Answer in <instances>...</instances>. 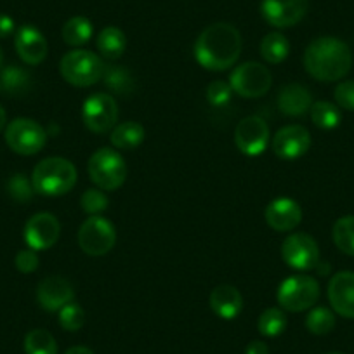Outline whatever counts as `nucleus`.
Masks as SVG:
<instances>
[{
    "instance_id": "nucleus-1",
    "label": "nucleus",
    "mask_w": 354,
    "mask_h": 354,
    "mask_svg": "<svg viewBox=\"0 0 354 354\" xmlns=\"http://www.w3.org/2000/svg\"><path fill=\"white\" fill-rule=\"evenodd\" d=\"M193 53L205 70L224 71L240 57L241 35L230 23H214L200 33Z\"/></svg>"
},
{
    "instance_id": "nucleus-2",
    "label": "nucleus",
    "mask_w": 354,
    "mask_h": 354,
    "mask_svg": "<svg viewBox=\"0 0 354 354\" xmlns=\"http://www.w3.org/2000/svg\"><path fill=\"white\" fill-rule=\"evenodd\" d=\"M306 71L319 82H337L349 73L353 53L349 46L335 37L313 40L304 53Z\"/></svg>"
},
{
    "instance_id": "nucleus-3",
    "label": "nucleus",
    "mask_w": 354,
    "mask_h": 354,
    "mask_svg": "<svg viewBox=\"0 0 354 354\" xmlns=\"http://www.w3.org/2000/svg\"><path fill=\"white\" fill-rule=\"evenodd\" d=\"M33 188L44 196L66 195L77 185V169L61 156H50L37 163L32 174Z\"/></svg>"
},
{
    "instance_id": "nucleus-4",
    "label": "nucleus",
    "mask_w": 354,
    "mask_h": 354,
    "mask_svg": "<svg viewBox=\"0 0 354 354\" xmlns=\"http://www.w3.org/2000/svg\"><path fill=\"white\" fill-rule=\"evenodd\" d=\"M106 63L91 50L75 49L61 57V77L75 87H91L103 80Z\"/></svg>"
},
{
    "instance_id": "nucleus-5",
    "label": "nucleus",
    "mask_w": 354,
    "mask_h": 354,
    "mask_svg": "<svg viewBox=\"0 0 354 354\" xmlns=\"http://www.w3.org/2000/svg\"><path fill=\"white\" fill-rule=\"evenodd\" d=\"M91 181L103 192H115L125 183L127 167L122 155L115 149L101 148L94 153L87 163Z\"/></svg>"
},
{
    "instance_id": "nucleus-6",
    "label": "nucleus",
    "mask_w": 354,
    "mask_h": 354,
    "mask_svg": "<svg viewBox=\"0 0 354 354\" xmlns=\"http://www.w3.org/2000/svg\"><path fill=\"white\" fill-rule=\"evenodd\" d=\"M278 304L288 313H301L311 309L319 299V283L308 274H295L287 278L278 288Z\"/></svg>"
},
{
    "instance_id": "nucleus-7",
    "label": "nucleus",
    "mask_w": 354,
    "mask_h": 354,
    "mask_svg": "<svg viewBox=\"0 0 354 354\" xmlns=\"http://www.w3.org/2000/svg\"><path fill=\"white\" fill-rule=\"evenodd\" d=\"M6 142L15 153L32 156L42 151L47 142V132L32 118H16L6 129Z\"/></svg>"
},
{
    "instance_id": "nucleus-8",
    "label": "nucleus",
    "mask_w": 354,
    "mask_h": 354,
    "mask_svg": "<svg viewBox=\"0 0 354 354\" xmlns=\"http://www.w3.org/2000/svg\"><path fill=\"white\" fill-rule=\"evenodd\" d=\"M271 84H273L271 71L264 64L255 63V61L240 64L230 75V85L233 93H236L241 97H248V100L268 94Z\"/></svg>"
},
{
    "instance_id": "nucleus-9",
    "label": "nucleus",
    "mask_w": 354,
    "mask_h": 354,
    "mask_svg": "<svg viewBox=\"0 0 354 354\" xmlns=\"http://www.w3.org/2000/svg\"><path fill=\"white\" fill-rule=\"evenodd\" d=\"M117 243V231L108 219L91 216L82 223L78 230V245L87 255L100 257L108 254Z\"/></svg>"
},
{
    "instance_id": "nucleus-10",
    "label": "nucleus",
    "mask_w": 354,
    "mask_h": 354,
    "mask_svg": "<svg viewBox=\"0 0 354 354\" xmlns=\"http://www.w3.org/2000/svg\"><path fill=\"white\" fill-rule=\"evenodd\" d=\"M82 120L85 127L96 134L113 131L118 122V104L111 94L97 93L88 96L82 108Z\"/></svg>"
},
{
    "instance_id": "nucleus-11",
    "label": "nucleus",
    "mask_w": 354,
    "mask_h": 354,
    "mask_svg": "<svg viewBox=\"0 0 354 354\" xmlns=\"http://www.w3.org/2000/svg\"><path fill=\"white\" fill-rule=\"evenodd\" d=\"M285 264L295 271H311L319 262V248L308 233H294L285 238L281 247Z\"/></svg>"
},
{
    "instance_id": "nucleus-12",
    "label": "nucleus",
    "mask_w": 354,
    "mask_h": 354,
    "mask_svg": "<svg viewBox=\"0 0 354 354\" xmlns=\"http://www.w3.org/2000/svg\"><path fill=\"white\" fill-rule=\"evenodd\" d=\"M234 142L243 155H262L270 142V127L261 117L255 115L243 118L234 129Z\"/></svg>"
},
{
    "instance_id": "nucleus-13",
    "label": "nucleus",
    "mask_w": 354,
    "mask_h": 354,
    "mask_svg": "<svg viewBox=\"0 0 354 354\" xmlns=\"http://www.w3.org/2000/svg\"><path fill=\"white\" fill-rule=\"evenodd\" d=\"M309 9V0H262L261 15L274 28L297 25Z\"/></svg>"
},
{
    "instance_id": "nucleus-14",
    "label": "nucleus",
    "mask_w": 354,
    "mask_h": 354,
    "mask_svg": "<svg viewBox=\"0 0 354 354\" xmlns=\"http://www.w3.org/2000/svg\"><path fill=\"white\" fill-rule=\"evenodd\" d=\"M273 151L281 160H297L311 148V134L302 125H287L274 134Z\"/></svg>"
},
{
    "instance_id": "nucleus-15",
    "label": "nucleus",
    "mask_w": 354,
    "mask_h": 354,
    "mask_svg": "<svg viewBox=\"0 0 354 354\" xmlns=\"http://www.w3.org/2000/svg\"><path fill=\"white\" fill-rule=\"evenodd\" d=\"M61 233L59 221L49 212L35 214L25 224V241L32 250H47L57 241Z\"/></svg>"
},
{
    "instance_id": "nucleus-16",
    "label": "nucleus",
    "mask_w": 354,
    "mask_h": 354,
    "mask_svg": "<svg viewBox=\"0 0 354 354\" xmlns=\"http://www.w3.org/2000/svg\"><path fill=\"white\" fill-rule=\"evenodd\" d=\"M73 299V285L63 277H47L37 285V302L46 311H59Z\"/></svg>"
},
{
    "instance_id": "nucleus-17",
    "label": "nucleus",
    "mask_w": 354,
    "mask_h": 354,
    "mask_svg": "<svg viewBox=\"0 0 354 354\" xmlns=\"http://www.w3.org/2000/svg\"><path fill=\"white\" fill-rule=\"evenodd\" d=\"M328 301L333 311L347 319H354V273L340 271L328 283Z\"/></svg>"
},
{
    "instance_id": "nucleus-18",
    "label": "nucleus",
    "mask_w": 354,
    "mask_h": 354,
    "mask_svg": "<svg viewBox=\"0 0 354 354\" xmlns=\"http://www.w3.org/2000/svg\"><path fill=\"white\" fill-rule=\"evenodd\" d=\"M15 47L23 63L30 64V66L42 63L47 56V50H49L46 37L32 25H23L16 32Z\"/></svg>"
},
{
    "instance_id": "nucleus-19",
    "label": "nucleus",
    "mask_w": 354,
    "mask_h": 354,
    "mask_svg": "<svg viewBox=\"0 0 354 354\" xmlns=\"http://www.w3.org/2000/svg\"><path fill=\"white\" fill-rule=\"evenodd\" d=\"M302 209L295 200L281 198L273 200L266 209V223L270 224L274 231H292L301 224Z\"/></svg>"
},
{
    "instance_id": "nucleus-20",
    "label": "nucleus",
    "mask_w": 354,
    "mask_h": 354,
    "mask_svg": "<svg viewBox=\"0 0 354 354\" xmlns=\"http://www.w3.org/2000/svg\"><path fill=\"white\" fill-rule=\"evenodd\" d=\"M313 106L309 88L301 84H288L278 94V110L287 117H302Z\"/></svg>"
},
{
    "instance_id": "nucleus-21",
    "label": "nucleus",
    "mask_w": 354,
    "mask_h": 354,
    "mask_svg": "<svg viewBox=\"0 0 354 354\" xmlns=\"http://www.w3.org/2000/svg\"><path fill=\"white\" fill-rule=\"evenodd\" d=\"M210 308L219 318L234 319L243 309V297L233 285H219L210 294Z\"/></svg>"
},
{
    "instance_id": "nucleus-22",
    "label": "nucleus",
    "mask_w": 354,
    "mask_h": 354,
    "mask_svg": "<svg viewBox=\"0 0 354 354\" xmlns=\"http://www.w3.org/2000/svg\"><path fill=\"white\" fill-rule=\"evenodd\" d=\"M125 46H127L125 33L117 26H106L101 30L96 39L97 50L108 61L120 59L122 54L125 53Z\"/></svg>"
},
{
    "instance_id": "nucleus-23",
    "label": "nucleus",
    "mask_w": 354,
    "mask_h": 354,
    "mask_svg": "<svg viewBox=\"0 0 354 354\" xmlns=\"http://www.w3.org/2000/svg\"><path fill=\"white\" fill-rule=\"evenodd\" d=\"M0 84L2 91H6L9 96H23L32 87V75L18 64H9L4 70H0Z\"/></svg>"
},
{
    "instance_id": "nucleus-24",
    "label": "nucleus",
    "mask_w": 354,
    "mask_h": 354,
    "mask_svg": "<svg viewBox=\"0 0 354 354\" xmlns=\"http://www.w3.org/2000/svg\"><path fill=\"white\" fill-rule=\"evenodd\" d=\"M111 145L117 149L131 151L145 141V127L138 122H122L111 131Z\"/></svg>"
},
{
    "instance_id": "nucleus-25",
    "label": "nucleus",
    "mask_w": 354,
    "mask_h": 354,
    "mask_svg": "<svg viewBox=\"0 0 354 354\" xmlns=\"http://www.w3.org/2000/svg\"><path fill=\"white\" fill-rule=\"evenodd\" d=\"M94 26L84 16H73L68 19L63 26V40L64 44L71 47H82L93 39Z\"/></svg>"
},
{
    "instance_id": "nucleus-26",
    "label": "nucleus",
    "mask_w": 354,
    "mask_h": 354,
    "mask_svg": "<svg viewBox=\"0 0 354 354\" xmlns=\"http://www.w3.org/2000/svg\"><path fill=\"white\" fill-rule=\"evenodd\" d=\"M290 53V42L280 32L268 33L261 42V54L270 64L283 63Z\"/></svg>"
},
{
    "instance_id": "nucleus-27",
    "label": "nucleus",
    "mask_w": 354,
    "mask_h": 354,
    "mask_svg": "<svg viewBox=\"0 0 354 354\" xmlns=\"http://www.w3.org/2000/svg\"><path fill=\"white\" fill-rule=\"evenodd\" d=\"M309 113H311L313 124L316 127L323 129V131H332V129L339 127L340 120H342L339 108L333 103H328V101H316V103H313Z\"/></svg>"
},
{
    "instance_id": "nucleus-28",
    "label": "nucleus",
    "mask_w": 354,
    "mask_h": 354,
    "mask_svg": "<svg viewBox=\"0 0 354 354\" xmlns=\"http://www.w3.org/2000/svg\"><path fill=\"white\" fill-rule=\"evenodd\" d=\"M104 85L110 88L111 93L115 94H127L132 93V88H134V78L132 75L129 73L125 68L118 66V64H110V66L104 68V75H103Z\"/></svg>"
},
{
    "instance_id": "nucleus-29",
    "label": "nucleus",
    "mask_w": 354,
    "mask_h": 354,
    "mask_svg": "<svg viewBox=\"0 0 354 354\" xmlns=\"http://www.w3.org/2000/svg\"><path fill=\"white\" fill-rule=\"evenodd\" d=\"M259 332L264 337H278L287 328V315L283 309L268 308L257 319Z\"/></svg>"
},
{
    "instance_id": "nucleus-30",
    "label": "nucleus",
    "mask_w": 354,
    "mask_h": 354,
    "mask_svg": "<svg viewBox=\"0 0 354 354\" xmlns=\"http://www.w3.org/2000/svg\"><path fill=\"white\" fill-rule=\"evenodd\" d=\"M26 354H57V344L53 333L44 328H35L25 337Z\"/></svg>"
},
{
    "instance_id": "nucleus-31",
    "label": "nucleus",
    "mask_w": 354,
    "mask_h": 354,
    "mask_svg": "<svg viewBox=\"0 0 354 354\" xmlns=\"http://www.w3.org/2000/svg\"><path fill=\"white\" fill-rule=\"evenodd\" d=\"M333 241L347 255H354V216H344L333 224Z\"/></svg>"
},
{
    "instance_id": "nucleus-32",
    "label": "nucleus",
    "mask_w": 354,
    "mask_h": 354,
    "mask_svg": "<svg viewBox=\"0 0 354 354\" xmlns=\"http://www.w3.org/2000/svg\"><path fill=\"white\" fill-rule=\"evenodd\" d=\"M306 326L315 335H326L335 326V315L328 308H315L306 316Z\"/></svg>"
},
{
    "instance_id": "nucleus-33",
    "label": "nucleus",
    "mask_w": 354,
    "mask_h": 354,
    "mask_svg": "<svg viewBox=\"0 0 354 354\" xmlns=\"http://www.w3.org/2000/svg\"><path fill=\"white\" fill-rule=\"evenodd\" d=\"M80 205L84 212L91 214V216H100V214H103L104 210L108 209L110 200H108V196L104 195L103 189L100 188L85 189L84 195H82L80 198Z\"/></svg>"
},
{
    "instance_id": "nucleus-34",
    "label": "nucleus",
    "mask_w": 354,
    "mask_h": 354,
    "mask_svg": "<svg viewBox=\"0 0 354 354\" xmlns=\"http://www.w3.org/2000/svg\"><path fill=\"white\" fill-rule=\"evenodd\" d=\"M8 193L16 202L25 203L32 200L35 188H33V183L30 181L25 174H15L8 181Z\"/></svg>"
},
{
    "instance_id": "nucleus-35",
    "label": "nucleus",
    "mask_w": 354,
    "mask_h": 354,
    "mask_svg": "<svg viewBox=\"0 0 354 354\" xmlns=\"http://www.w3.org/2000/svg\"><path fill=\"white\" fill-rule=\"evenodd\" d=\"M85 323V313L80 304L71 301L64 308L59 309V325L68 332H77L84 326Z\"/></svg>"
},
{
    "instance_id": "nucleus-36",
    "label": "nucleus",
    "mask_w": 354,
    "mask_h": 354,
    "mask_svg": "<svg viewBox=\"0 0 354 354\" xmlns=\"http://www.w3.org/2000/svg\"><path fill=\"white\" fill-rule=\"evenodd\" d=\"M231 96H233V88H231V85L227 82L214 80L207 87V101L212 106H226L231 101Z\"/></svg>"
},
{
    "instance_id": "nucleus-37",
    "label": "nucleus",
    "mask_w": 354,
    "mask_h": 354,
    "mask_svg": "<svg viewBox=\"0 0 354 354\" xmlns=\"http://www.w3.org/2000/svg\"><path fill=\"white\" fill-rule=\"evenodd\" d=\"M333 96H335L337 106L347 111H354V80L340 82L335 87Z\"/></svg>"
},
{
    "instance_id": "nucleus-38",
    "label": "nucleus",
    "mask_w": 354,
    "mask_h": 354,
    "mask_svg": "<svg viewBox=\"0 0 354 354\" xmlns=\"http://www.w3.org/2000/svg\"><path fill=\"white\" fill-rule=\"evenodd\" d=\"M15 262L18 271L30 274L33 273V271H37V268H39V255H37L35 250H32V248H26V250L18 252Z\"/></svg>"
},
{
    "instance_id": "nucleus-39",
    "label": "nucleus",
    "mask_w": 354,
    "mask_h": 354,
    "mask_svg": "<svg viewBox=\"0 0 354 354\" xmlns=\"http://www.w3.org/2000/svg\"><path fill=\"white\" fill-rule=\"evenodd\" d=\"M12 33H15V19L8 15H0V39H6Z\"/></svg>"
},
{
    "instance_id": "nucleus-40",
    "label": "nucleus",
    "mask_w": 354,
    "mask_h": 354,
    "mask_svg": "<svg viewBox=\"0 0 354 354\" xmlns=\"http://www.w3.org/2000/svg\"><path fill=\"white\" fill-rule=\"evenodd\" d=\"M245 354H270V349H268V346H266L264 342H261V340H254V342H250L247 346Z\"/></svg>"
},
{
    "instance_id": "nucleus-41",
    "label": "nucleus",
    "mask_w": 354,
    "mask_h": 354,
    "mask_svg": "<svg viewBox=\"0 0 354 354\" xmlns=\"http://www.w3.org/2000/svg\"><path fill=\"white\" fill-rule=\"evenodd\" d=\"M64 354H94V353L85 346H75V347H70Z\"/></svg>"
},
{
    "instance_id": "nucleus-42",
    "label": "nucleus",
    "mask_w": 354,
    "mask_h": 354,
    "mask_svg": "<svg viewBox=\"0 0 354 354\" xmlns=\"http://www.w3.org/2000/svg\"><path fill=\"white\" fill-rule=\"evenodd\" d=\"M6 122H8V115H6V110L0 106V132L6 127Z\"/></svg>"
},
{
    "instance_id": "nucleus-43",
    "label": "nucleus",
    "mask_w": 354,
    "mask_h": 354,
    "mask_svg": "<svg viewBox=\"0 0 354 354\" xmlns=\"http://www.w3.org/2000/svg\"><path fill=\"white\" fill-rule=\"evenodd\" d=\"M2 64H4V53L0 49V70H2Z\"/></svg>"
},
{
    "instance_id": "nucleus-44",
    "label": "nucleus",
    "mask_w": 354,
    "mask_h": 354,
    "mask_svg": "<svg viewBox=\"0 0 354 354\" xmlns=\"http://www.w3.org/2000/svg\"><path fill=\"white\" fill-rule=\"evenodd\" d=\"M328 354H344V353H328Z\"/></svg>"
},
{
    "instance_id": "nucleus-45",
    "label": "nucleus",
    "mask_w": 354,
    "mask_h": 354,
    "mask_svg": "<svg viewBox=\"0 0 354 354\" xmlns=\"http://www.w3.org/2000/svg\"><path fill=\"white\" fill-rule=\"evenodd\" d=\"M0 91H2V84H0Z\"/></svg>"
}]
</instances>
